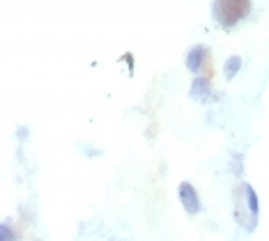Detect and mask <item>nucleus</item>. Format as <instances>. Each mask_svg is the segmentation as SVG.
Returning a JSON list of instances; mask_svg holds the SVG:
<instances>
[{
	"label": "nucleus",
	"instance_id": "obj_4",
	"mask_svg": "<svg viewBox=\"0 0 269 241\" xmlns=\"http://www.w3.org/2000/svg\"><path fill=\"white\" fill-rule=\"evenodd\" d=\"M207 62H209V51L205 46H193L186 55V67H189V72L200 76L203 69H207Z\"/></svg>",
	"mask_w": 269,
	"mask_h": 241
},
{
	"label": "nucleus",
	"instance_id": "obj_2",
	"mask_svg": "<svg viewBox=\"0 0 269 241\" xmlns=\"http://www.w3.org/2000/svg\"><path fill=\"white\" fill-rule=\"evenodd\" d=\"M233 205H235L233 218L246 230V232H253V230H256V225H258V218L253 216L251 209H249V205H246L244 188H242V184H239V186L233 191Z\"/></svg>",
	"mask_w": 269,
	"mask_h": 241
},
{
	"label": "nucleus",
	"instance_id": "obj_9",
	"mask_svg": "<svg viewBox=\"0 0 269 241\" xmlns=\"http://www.w3.org/2000/svg\"><path fill=\"white\" fill-rule=\"evenodd\" d=\"M233 170H237V175L242 177V154H233Z\"/></svg>",
	"mask_w": 269,
	"mask_h": 241
},
{
	"label": "nucleus",
	"instance_id": "obj_3",
	"mask_svg": "<svg viewBox=\"0 0 269 241\" xmlns=\"http://www.w3.org/2000/svg\"><path fill=\"white\" fill-rule=\"evenodd\" d=\"M177 198H179V202H182V207H184V211L191 214V216H196L198 211L203 209L200 198H198V191L193 188V184H189V181H182L177 186Z\"/></svg>",
	"mask_w": 269,
	"mask_h": 241
},
{
	"label": "nucleus",
	"instance_id": "obj_1",
	"mask_svg": "<svg viewBox=\"0 0 269 241\" xmlns=\"http://www.w3.org/2000/svg\"><path fill=\"white\" fill-rule=\"evenodd\" d=\"M251 7H253L251 0H214L212 2V16L221 28L230 30L242 18L249 16Z\"/></svg>",
	"mask_w": 269,
	"mask_h": 241
},
{
	"label": "nucleus",
	"instance_id": "obj_7",
	"mask_svg": "<svg viewBox=\"0 0 269 241\" xmlns=\"http://www.w3.org/2000/svg\"><path fill=\"white\" fill-rule=\"evenodd\" d=\"M239 69H242V58H239V55H230L226 60V65H223V76H226L228 80H233L239 74Z\"/></svg>",
	"mask_w": 269,
	"mask_h": 241
},
{
	"label": "nucleus",
	"instance_id": "obj_6",
	"mask_svg": "<svg viewBox=\"0 0 269 241\" xmlns=\"http://www.w3.org/2000/svg\"><path fill=\"white\" fill-rule=\"evenodd\" d=\"M209 92V80L207 76H196L191 83V99H198V101H203L205 96Z\"/></svg>",
	"mask_w": 269,
	"mask_h": 241
},
{
	"label": "nucleus",
	"instance_id": "obj_8",
	"mask_svg": "<svg viewBox=\"0 0 269 241\" xmlns=\"http://www.w3.org/2000/svg\"><path fill=\"white\" fill-rule=\"evenodd\" d=\"M0 241H16L14 239V232H12V228L7 223H2L0 225Z\"/></svg>",
	"mask_w": 269,
	"mask_h": 241
},
{
	"label": "nucleus",
	"instance_id": "obj_5",
	"mask_svg": "<svg viewBox=\"0 0 269 241\" xmlns=\"http://www.w3.org/2000/svg\"><path fill=\"white\" fill-rule=\"evenodd\" d=\"M242 188H244V198H246V205H249V209H251V214L258 218V214H260V200H258V193L256 188L249 184V181H242Z\"/></svg>",
	"mask_w": 269,
	"mask_h": 241
}]
</instances>
